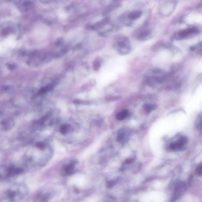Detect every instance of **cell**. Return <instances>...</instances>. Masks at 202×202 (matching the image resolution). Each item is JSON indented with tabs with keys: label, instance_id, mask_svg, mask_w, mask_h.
Here are the masks:
<instances>
[{
	"label": "cell",
	"instance_id": "cell-1",
	"mask_svg": "<svg viewBox=\"0 0 202 202\" xmlns=\"http://www.w3.org/2000/svg\"><path fill=\"white\" fill-rule=\"evenodd\" d=\"M53 150L49 144L38 141L28 149L25 156L27 165L34 167L43 166L52 158Z\"/></svg>",
	"mask_w": 202,
	"mask_h": 202
},
{
	"label": "cell",
	"instance_id": "cell-2",
	"mask_svg": "<svg viewBox=\"0 0 202 202\" xmlns=\"http://www.w3.org/2000/svg\"><path fill=\"white\" fill-rule=\"evenodd\" d=\"M29 189L25 184H14L8 187L1 194V202H17L27 196Z\"/></svg>",
	"mask_w": 202,
	"mask_h": 202
},
{
	"label": "cell",
	"instance_id": "cell-3",
	"mask_svg": "<svg viewBox=\"0 0 202 202\" xmlns=\"http://www.w3.org/2000/svg\"><path fill=\"white\" fill-rule=\"evenodd\" d=\"M24 173V169L14 165L4 166L1 167V179H8L18 176Z\"/></svg>",
	"mask_w": 202,
	"mask_h": 202
},
{
	"label": "cell",
	"instance_id": "cell-4",
	"mask_svg": "<svg viewBox=\"0 0 202 202\" xmlns=\"http://www.w3.org/2000/svg\"><path fill=\"white\" fill-rule=\"evenodd\" d=\"M56 192L54 189H46L41 190L36 196L34 201H48L56 196Z\"/></svg>",
	"mask_w": 202,
	"mask_h": 202
},
{
	"label": "cell",
	"instance_id": "cell-5",
	"mask_svg": "<svg viewBox=\"0 0 202 202\" xmlns=\"http://www.w3.org/2000/svg\"><path fill=\"white\" fill-rule=\"evenodd\" d=\"M77 162L75 160H72L64 164L61 169L60 173L63 177L70 176L76 172V166Z\"/></svg>",
	"mask_w": 202,
	"mask_h": 202
},
{
	"label": "cell",
	"instance_id": "cell-6",
	"mask_svg": "<svg viewBox=\"0 0 202 202\" xmlns=\"http://www.w3.org/2000/svg\"><path fill=\"white\" fill-rule=\"evenodd\" d=\"M115 48L117 52L121 55L127 54L130 52V45L129 41L126 38L119 39L115 44Z\"/></svg>",
	"mask_w": 202,
	"mask_h": 202
},
{
	"label": "cell",
	"instance_id": "cell-7",
	"mask_svg": "<svg viewBox=\"0 0 202 202\" xmlns=\"http://www.w3.org/2000/svg\"><path fill=\"white\" fill-rule=\"evenodd\" d=\"M188 139L186 136H181L175 142H171L169 145V149L174 151H178L183 149L188 143Z\"/></svg>",
	"mask_w": 202,
	"mask_h": 202
},
{
	"label": "cell",
	"instance_id": "cell-8",
	"mask_svg": "<svg viewBox=\"0 0 202 202\" xmlns=\"http://www.w3.org/2000/svg\"><path fill=\"white\" fill-rule=\"evenodd\" d=\"M76 129L74 126L71 124L64 123L61 124L58 128V131L63 136H69L74 133Z\"/></svg>",
	"mask_w": 202,
	"mask_h": 202
},
{
	"label": "cell",
	"instance_id": "cell-9",
	"mask_svg": "<svg viewBox=\"0 0 202 202\" xmlns=\"http://www.w3.org/2000/svg\"><path fill=\"white\" fill-rule=\"evenodd\" d=\"M186 189V184L184 182H180L177 184L174 190L172 200L173 201L177 200L182 196Z\"/></svg>",
	"mask_w": 202,
	"mask_h": 202
},
{
	"label": "cell",
	"instance_id": "cell-10",
	"mask_svg": "<svg viewBox=\"0 0 202 202\" xmlns=\"http://www.w3.org/2000/svg\"><path fill=\"white\" fill-rule=\"evenodd\" d=\"M197 29L194 27L181 30L177 34L176 38L177 39H182L186 38L189 34H195L197 33Z\"/></svg>",
	"mask_w": 202,
	"mask_h": 202
},
{
	"label": "cell",
	"instance_id": "cell-11",
	"mask_svg": "<svg viewBox=\"0 0 202 202\" xmlns=\"http://www.w3.org/2000/svg\"><path fill=\"white\" fill-rule=\"evenodd\" d=\"M14 125L13 120L10 119L3 120L1 122V129L3 131H7L12 129Z\"/></svg>",
	"mask_w": 202,
	"mask_h": 202
},
{
	"label": "cell",
	"instance_id": "cell-12",
	"mask_svg": "<svg viewBox=\"0 0 202 202\" xmlns=\"http://www.w3.org/2000/svg\"><path fill=\"white\" fill-rule=\"evenodd\" d=\"M129 114V113L128 111L126 109H124V110L122 111L119 113H118L116 117L118 120H122L128 117Z\"/></svg>",
	"mask_w": 202,
	"mask_h": 202
},
{
	"label": "cell",
	"instance_id": "cell-13",
	"mask_svg": "<svg viewBox=\"0 0 202 202\" xmlns=\"http://www.w3.org/2000/svg\"><path fill=\"white\" fill-rule=\"evenodd\" d=\"M102 60L100 58H97L94 61L93 63V69L95 71H97L100 68L102 65Z\"/></svg>",
	"mask_w": 202,
	"mask_h": 202
},
{
	"label": "cell",
	"instance_id": "cell-14",
	"mask_svg": "<svg viewBox=\"0 0 202 202\" xmlns=\"http://www.w3.org/2000/svg\"><path fill=\"white\" fill-rule=\"evenodd\" d=\"M156 106L153 104H145L143 106V108L147 113H150L156 109Z\"/></svg>",
	"mask_w": 202,
	"mask_h": 202
},
{
	"label": "cell",
	"instance_id": "cell-15",
	"mask_svg": "<svg viewBox=\"0 0 202 202\" xmlns=\"http://www.w3.org/2000/svg\"><path fill=\"white\" fill-rule=\"evenodd\" d=\"M141 15V12H134L131 13L130 15L129 18L130 19H135L138 18Z\"/></svg>",
	"mask_w": 202,
	"mask_h": 202
},
{
	"label": "cell",
	"instance_id": "cell-16",
	"mask_svg": "<svg viewBox=\"0 0 202 202\" xmlns=\"http://www.w3.org/2000/svg\"><path fill=\"white\" fill-rule=\"evenodd\" d=\"M196 173L199 176L202 175V162L197 166L196 169Z\"/></svg>",
	"mask_w": 202,
	"mask_h": 202
},
{
	"label": "cell",
	"instance_id": "cell-17",
	"mask_svg": "<svg viewBox=\"0 0 202 202\" xmlns=\"http://www.w3.org/2000/svg\"><path fill=\"white\" fill-rule=\"evenodd\" d=\"M120 99V98H119V96H112L107 98V100H108L109 101H116L118 100V99Z\"/></svg>",
	"mask_w": 202,
	"mask_h": 202
},
{
	"label": "cell",
	"instance_id": "cell-18",
	"mask_svg": "<svg viewBox=\"0 0 202 202\" xmlns=\"http://www.w3.org/2000/svg\"><path fill=\"white\" fill-rule=\"evenodd\" d=\"M198 127H199V129H202V118L201 120H200V122H199V124L198 126Z\"/></svg>",
	"mask_w": 202,
	"mask_h": 202
},
{
	"label": "cell",
	"instance_id": "cell-19",
	"mask_svg": "<svg viewBox=\"0 0 202 202\" xmlns=\"http://www.w3.org/2000/svg\"><path fill=\"white\" fill-rule=\"evenodd\" d=\"M132 162V160L131 159H128L127 161H126V162L127 164H130V163H131Z\"/></svg>",
	"mask_w": 202,
	"mask_h": 202
},
{
	"label": "cell",
	"instance_id": "cell-20",
	"mask_svg": "<svg viewBox=\"0 0 202 202\" xmlns=\"http://www.w3.org/2000/svg\"></svg>",
	"mask_w": 202,
	"mask_h": 202
}]
</instances>
